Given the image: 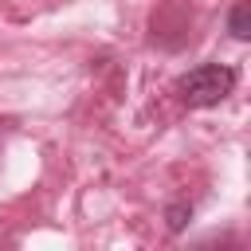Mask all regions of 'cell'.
<instances>
[{"instance_id":"obj_3","label":"cell","mask_w":251,"mask_h":251,"mask_svg":"<svg viewBox=\"0 0 251 251\" xmlns=\"http://www.w3.org/2000/svg\"><path fill=\"white\" fill-rule=\"evenodd\" d=\"M188 212H192V208H173V212H169V227H173V231H180V227H184V216H188Z\"/></svg>"},{"instance_id":"obj_1","label":"cell","mask_w":251,"mask_h":251,"mask_svg":"<svg viewBox=\"0 0 251 251\" xmlns=\"http://www.w3.org/2000/svg\"><path fill=\"white\" fill-rule=\"evenodd\" d=\"M235 90V71L224 67V63H200L192 67L180 82H176V94L188 110H208V106H220L227 94Z\"/></svg>"},{"instance_id":"obj_2","label":"cell","mask_w":251,"mask_h":251,"mask_svg":"<svg viewBox=\"0 0 251 251\" xmlns=\"http://www.w3.org/2000/svg\"><path fill=\"white\" fill-rule=\"evenodd\" d=\"M227 31L235 39H251V0H235L227 12Z\"/></svg>"}]
</instances>
